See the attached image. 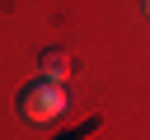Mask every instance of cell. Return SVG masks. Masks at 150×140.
<instances>
[{"instance_id":"1","label":"cell","mask_w":150,"mask_h":140,"mask_svg":"<svg viewBox=\"0 0 150 140\" xmlns=\"http://www.w3.org/2000/svg\"><path fill=\"white\" fill-rule=\"evenodd\" d=\"M19 112H23V121L47 126V121H56V117L66 112V89L52 84V79H33V84L19 93Z\"/></svg>"},{"instance_id":"3","label":"cell","mask_w":150,"mask_h":140,"mask_svg":"<svg viewBox=\"0 0 150 140\" xmlns=\"http://www.w3.org/2000/svg\"><path fill=\"white\" fill-rule=\"evenodd\" d=\"M141 9H145V14H150V0H141Z\"/></svg>"},{"instance_id":"2","label":"cell","mask_w":150,"mask_h":140,"mask_svg":"<svg viewBox=\"0 0 150 140\" xmlns=\"http://www.w3.org/2000/svg\"><path fill=\"white\" fill-rule=\"evenodd\" d=\"M70 70H75V65H70V51H61V47H47V51L38 56V79H52V84H61Z\"/></svg>"}]
</instances>
